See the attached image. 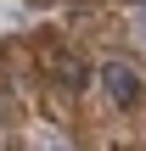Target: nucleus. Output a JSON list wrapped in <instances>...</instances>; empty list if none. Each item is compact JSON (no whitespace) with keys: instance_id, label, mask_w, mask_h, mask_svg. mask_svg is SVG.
I'll use <instances>...</instances> for the list:
<instances>
[{"instance_id":"nucleus-1","label":"nucleus","mask_w":146,"mask_h":151,"mask_svg":"<svg viewBox=\"0 0 146 151\" xmlns=\"http://www.w3.org/2000/svg\"><path fill=\"white\" fill-rule=\"evenodd\" d=\"M101 84H107V95H113L118 106H135V101H141V73H135L129 62H101Z\"/></svg>"},{"instance_id":"nucleus-2","label":"nucleus","mask_w":146,"mask_h":151,"mask_svg":"<svg viewBox=\"0 0 146 151\" xmlns=\"http://www.w3.org/2000/svg\"><path fill=\"white\" fill-rule=\"evenodd\" d=\"M56 84H62V90H73V95H79V90H84V84H90V67H84V62H79V56H56Z\"/></svg>"},{"instance_id":"nucleus-3","label":"nucleus","mask_w":146,"mask_h":151,"mask_svg":"<svg viewBox=\"0 0 146 151\" xmlns=\"http://www.w3.org/2000/svg\"><path fill=\"white\" fill-rule=\"evenodd\" d=\"M39 151H68V140H62V134H45V140H39Z\"/></svg>"},{"instance_id":"nucleus-4","label":"nucleus","mask_w":146,"mask_h":151,"mask_svg":"<svg viewBox=\"0 0 146 151\" xmlns=\"http://www.w3.org/2000/svg\"><path fill=\"white\" fill-rule=\"evenodd\" d=\"M141 39H146V6H141Z\"/></svg>"},{"instance_id":"nucleus-5","label":"nucleus","mask_w":146,"mask_h":151,"mask_svg":"<svg viewBox=\"0 0 146 151\" xmlns=\"http://www.w3.org/2000/svg\"><path fill=\"white\" fill-rule=\"evenodd\" d=\"M135 6H146V0H135Z\"/></svg>"}]
</instances>
